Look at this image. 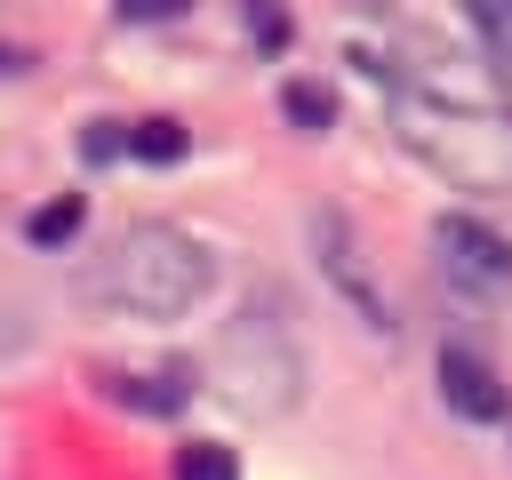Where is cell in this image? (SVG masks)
Masks as SVG:
<instances>
[{
	"instance_id": "7a4b0ae2",
	"label": "cell",
	"mask_w": 512,
	"mask_h": 480,
	"mask_svg": "<svg viewBox=\"0 0 512 480\" xmlns=\"http://www.w3.org/2000/svg\"><path fill=\"white\" fill-rule=\"evenodd\" d=\"M80 296L112 304V312H136V320H176L208 296V248L176 224H136L88 280Z\"/></svg>"
},
{
	"instance_id": "52a82bcc",
	"label": "cell",
	"mask_w": 512,
	"mask_h": 480,
	"mask_svg": "<svg viewBox=\"0 0 512 480\" xmlns=\"http://www.w3.org/2000/svg\"><path fill=\"white\" fill-rule=\"evenodd\" d=\"M176 480H240V464H232V448L192 440V448H176Z\"/></svg>"
},
{
	"instance_id": "5b68a950",
	"label": "cell",
	"mask_w": 512,
	"mask_h": 480,
	"mask_svg": "<svg viewBox=\"0 0 512 480\" xmlns=\"http://www.w3.org/2000/svg\"><path fill=\"white\" fill-rule=\"evenodd\" d=\"M440 384H448V408H456V416H472V424H496V416H504V384H496V368H488L480 352L448 344V352H440Z\"/></svg>"
},
{
	"instance_id": "8992f818",
	"label": "cell",
	"mask_w": 512,
	"mask_h": 480,
	"mask_svg": "<svg viewBox=\"0 0 512 480\" xmlns=\"http://www.w3.org/2000/svg\"><path fill=\"white\" fill-rule=\"evenodd\" d=\"M128 152L152 160V168H168V160L192 152V136H184V120H136V128H128Z\"/></svg>"
},
{
	"instance_id": "4fadbf2b",
	"label": "cell",
	"mask_w": 512,
	"mask_h": 480,
	"mask_svg": "<svg viewBox=\"0 0 512 480\" xmlns=\"http://www.w3.org/2000/svg\"><path fill=\"white\" fill-rule=\"evenodd\" d=\"M256 40H264V48H280V40H288V24H280L272 8H256Z\"/></svg>"
},
{
	"instance_id": "ba28073f",
	"label": "cell",
	"mask_w": 512,
	"mask_h": 480,
	"mask_svg": "<svg viewBox=\"0 0 512 480\" xmlns=\"http://www.w3.org/2000/svg\"><path fill=\"white\" fill-rule=\"evenodd\" d=\"M40 248H56V240H72L80 232V192H64V200H48V208H32V224H24Z\"/></svg>"
},
{
	"instance_id": "3957f363",
	"label": "cell",
	"mask_w": 512,
	"mask_h": 480,
	"mask_svg": "<svg viewBox=\"0 0 512 480\" xmlns=\"http://www.w3.org/2000/svg\"><path fill=\"white\" fill-rule=\"evenodd\" d=\"M216 384H224V400H240L248 416L288 408V400H296V352H288V336H280L264 312L232 320V336L216 344Z\"/></svg>"
},
{
	"instance_id": "6da1fadb",
	"label": "cell",
	"mask_w": 512,
	"mask_h": 480,
	"mask_svg": "<svg viewBox=\"0 0 512 480\" xmlns=\"http://www.w3.org/2000/svg\"><path fill=\"white\" fill-rule=\"evenodd\" d=\"M392 128L416 160H432L464 192H512V112L472 80H408L392 96Z\"/></svg>"
},
{
	"instance_id": "8fae6325",
	"label": "cell",
	"mask_w": 512,
	"mask_h": 480,
	"mask_svg": "<svg viewBox=\"0 0 512 480\" xmlns=\"http://www.w3.org/2000/svg\"><path fill=\"white\" fill-rule=\"evenodd\" d=\"M112 392H120V400H136V408H184V376H152V384H136V376H120Z\"/></svg>"
},
{
	"instance_id": "7c38bea8",
	"label": "cell",
	"mask_w": 512,
	"mask_h": 480,
	"mask_svg": "<svg viewBox=\"0 0 512 480\" xmlns=\"http://www.w3.org/2000/svg\"><path fill=\"white\" fill-rule=\"evenodd\" d=\"M112 152H128V136H120L112 120H96V128L80 136V160H112Z\"/></svg>"
},
{
	"instance_id": "277c9868",
	"label": "cell",
	"mask_w": 512,
	"mask_h": 480,
	"mask_svg": "<svg viewBox=\"0 0 512 480\" xmlns=\"http://www.w3.org/2000/svg\"><path fill=\"white\" fill-rule=\"evenodd\" d=\"M432 248H440L448 288H464L472 304L512 296V240H496L488 224H472V216H440V224H432Z\"/></svg>"
},
{
	"instance_id": "30bf717a",
	"label": "cell",
	"mask_w": 512,
	"mask_h": 480,
	"mask_svg": "<svg viewBox=\"0 0 512 480\" xmlns=\"http://www.w3.org/2000/svg\"><path fill=\"white\" fill-rule=\"evenodd\" d=\"M280 104H288V120H296V128H328V120H336V96H328V88H312V80H288V96H280Z\"/></svg>"
},
{
	"instance_id": "9c48e42d",
	"label": "cell",
	"mask_w": 512,
	"mask_h": 480,
	"mask_svg": "<svg viewBox=\"0 0 512 480\" xmlns=\"http://www.w3.org/2000/svg\"><path fill=\"white\" fill-rule=\"evenodd\" d=\"M472 32H480V40H488V56L512 72V0H480V8H472Z\"/></svg>"
}]
</instances>
